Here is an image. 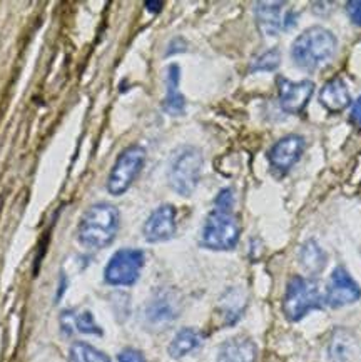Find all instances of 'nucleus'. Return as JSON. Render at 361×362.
I'll use <instances>...</instances> for the list:
<instances>
[{
	"mask_svg": "<svg viewBox=\"0 0 361 362\" xmlns=\"http://www.w3.org/2000/svg\"><path fill=\"white\" fill-rule=\"evenodd\" d=\"M314 92V83L311 81L291 82L286 77H277V94H280V105L285 112L299 114L308 105Z\"/></svg>",
	"mask_w": 361,
	"mask_h": 362,
	"instance_id": "obj_10",
	"label": "nucleus"
},
{
	"mask_svg": "<svg viewBox=\"0 0 361 362\" xmlns=\"http://www.w3.org/2000/svg\"><path fill=\"white\" fill-rule=\"evenodd\" d=\"M346 13L356 27H361V0H351L346 4Z\"/></svg>",
	"mask_w": 361,
	"mask_h": 362,
	"instance_id": "obj_24",
	"label": "nucleus"
},
{
	"mask_svg": "<svg viewBox=\"0 0 361 362\" xmlns=\"http://www.w3.org/2000/svg\"><path fill=\"white\" fill-rule=\"evenodd\" d=\"M351 122L358 125V127L361 129V95L356 99V102L353 104V109H351Z\"/></svg>",
	"mask_w": 361,
	"mask_h": 362,
	"instance_id": "obj_27",
	"label": "nucleus"
},
{
	"mask_svg": "<svg viewBox=\"0 0 361 362\" xmlns=\"http://www.w3.org/2000/svg\"><path fill=\"white\" fill-rule=\"evenodd\" d=\"M325 297L314 281L294 276L288 281L283 299V313L291 322H298L314 309H321Z\"/></svg>",
	"mask_w": 361,
	"mask_h": 362,
	"instance_id": "obj_4",
	"label": "nucleus"
},
{
	"mask_svg": "<svg viewBox=\"0 0 361 362\" xmlns=\"http://www.w3.org/2000/svg\"><path fill=\"white\" fill-rule=\"evenodd\" d=\"M304 146H306L304 139L301 136H296V134L280 139L271 147L270 154H268V159H270L273 169L283 174L288 173L291 167L299 160V157L304 151Z\"/></svg>",
	"mask_w": 361,
	"mask_h": 362,
	"instance_id": "obj_12",
	"label": "nucleus"
},
{
	"mask_svg": "<svg viewBox=\"0 0 361 362\" xmlns=\"http://www.w3.org/2000/svg\"><path fill=\"white\" fill-rule=\"evenodd\" d=\"M319 102H321V105L328 110V112H343V110L351 104L350 90L348 87H346L343 78L335 77L331 78V81H328L321 92H319Z\"/></svg>",
	"mask_w": 361,
	"mask_h": 362,
	"instance_id": "obj_15",
	"label": "nucleus"
},
{
	"mask_svg": "<svg viewBox=\"0 0 361 362\" xmlns=\"http://www.w3.org/2000/svg\"><path fill=\"white\" fill-rule=\"evenodd\" d=\"M336 37L321 25L309 27L293 42L291 57L303 71H318L333 59L336 52Z\"/></svg>",
	"mask_w": 361,
	"mask_h": 362,
	"instance_id": "obj_2",
	"label": "nucleus"
},
{
	"mask_svg": "<svg viewBox=\"0 0 361 362\" xmlns=\"http://www.w3.org/2000/svg\"><path fill=\"white\" fill-rule=\"evenodd\" d=\"M361 297V289L356 284L353 277L345 267L338 266L335 271L331 272L330 282L326 286L325 294V304L330 305L333 309L345 308V305L356 303Z\"/></svg>",
	"mask_w": 361,
	"mask_h": 362,
	"instance_id": "obj_9",
	"label": "nucleus"
},
{
	"mask_svg": "<svg viewBox=\"0 0 361 362\" xmlns=\"http://www.w3.org/2000/svg\"><path fill=\"white\" fill-rule=\"evenodd\" d=\"M239 224L233 209L216 207L207 214L201 232V245L211 250H233L239 243Z\"/></svg>",
	"mask_w": 361,
	"mask_h": 362,
	"instance_id": "obj_3",
	"label": "nucleus"
},
{
	"mask_svg": "<svg viewBox=\"0 0 361 362\" xmlns=\"http://www.w3.org/2000/svg\"><path fill=\"white\" fill-rule=\"evenodd\" d=\"M62 331L66 334H72L74 331H79L82 334H94V336H103V329L97 326L94 315L89 310H84V313H72V310H67V313L62 314Z\"/></svg>",
	"mask_w": 361,
	"mask_h": 362,
	"instance_id": "obj_19",
	"label": "nucleus"
},
{
	"mask_svg": "<svg viewBox=\"0 0 361 362\" xmlns=\"http://www.w3.org/2000/svg\"><path fill=\"white\" fill-rule=\"evenodd\" d=\"M176 229H178L176 227V209L171 204H164L147 217L144 227H142V234L151 244L166 243L174 238Z\"/></svg>",
	"mask_w": 361,
	"mask_h": 362,
	"instance_id": "obj_11",
	"label": "nucleus"
},
{
	"mask_svg": "<svg viewBox=\"0 0 361 362\" xmlns=\"http://www.w3.org/2000/svg\"><path fill=\"white\" fill-rule=\"evenodd\" d=\"M163 6H164L163 2H152V0H149V2L144 4V7H146L149 12H152V13L161 12V8H163Z\"/></svg>",
	"mask_w": 361,
	"mask_h": 362,
	"instance_id": "obj_28",
	"label": "nucleus"
},
{
	"mask_svg": "<svg viewBox=\"0 0 361 362\" xmlns=\"http://www.w3.org/2000/svg\"><path fill=\"white\" fill-rule=\"evenodd\" d=\"M146 162V151L141 146H131L120 152L108 179V190L113 196H122L141 174Z\"/></svg>",
	"mask_w": 361,
	"mask_h": 362,
	"instance_id": "obj_6",
	"label": "nucleus"
},
{
	"mask_svg": "<svg viewBox=\"0 0 361 362\" xmlns=\"http://www.w3.org/2000/svg\"><path fill=\"white\" fill-rule=\"evenodd\" d=\"M119 230V211L113 204L99 202L89 207L77 227V239L84 247L104 249L113 244Z\"/></svg>",
	"mask_w": 361,
	"mask_h": 362,
	"instance_id": "obj_1",
	"label": "nucleus"
},
{
	"mask_svg": "<svg viewBox=\"0 0 361 362\" xmlns=\"http://www.w3.org/2000/svg\"><path fill=\"white\" fill-rule=\"evenodd\" d=\"M214 206L216 207H223V209H233V206H234L233 190H231V189H223V190H221L219 196L216 197Z\"/></svg>",
	"mask_w": 361,
	"mask_h": 362,
	"instance_id": "obj_26",
	"label": "nucleus"
},
{
	"mask_svg": "<svg viewBox=\"0 0 361 362\" xmlns=\"http://www.w3.org/2000/svg\"><path fill=\"white\" fill-rule=\"evenodd\" d=\"M285 6L286 2H258L254 6V18L263 35L276 37L283 30L285 17L281 11Z\"/></svg>",
	"mask_w": 361,
	"mask_h": 362,
	"instance_id": "obj_14",
	"label": "nucleus"
},
{
	"mask_svg": "<svg viewBox=\"0 0 361 362\" xmlns=\"http://www.w3.org/2000/svg\"><path fill=\"white\" fill-rule=\"evenodd\" d=\"M144 267V252L141 249H120L109 259L104 281L110 286H134Z\"/></svg>",
	"mask_w": 361,
	"mask_h": 362,
	"instance_id": "obj_7",
	"label": "nucleus"
},
{
	"mask_svg": "<svg viewBox=\"0 0 361 362\" xmlns=\"http://www.w3.org/2000/svg\"><path fill=\"white\" fill-rule=\"evenodd\" d=\"M244 309H246V294L239 287L226 291V294L221 297L219 313L224 321V326H233V324L238 322Z\"/></svg>",
	"mask_w": 361,
	"mask_h": 362,
	"instance_id": "obj_17",
	"label": "nucleus"
},
{
	"mask_svg": "<svg viewBox=\"0 0 361 362\" xmlns=\"http://www.w3.org/2000/svg\"><path fill=\"white\" fill-rule=\"evenodd\" d=\"M202 344V334L196 331L193 327L180 329V331L176 334L173 341L168 347V354L173 357V359H180V357L191 354L196 349H199Z\"/></svg>",
	"mask_w": 361,
	"mask_h": 362,
	"instance_id": "obj_18",
	"label": "nucleus"
},
{
	"mask_svg": "<svg viewBox=\"0 0 361 362\" xmlns=\"http://www.w3.org/2000/svg\"><path fill=\"white\" fill-rule=\"evenodd\" d=\"M69 361L71 362H110L109 356L104 354L103 351L96 349L94 346L87 342L77 341L71 346L69 351Z\"/></svg>",
	"mask_w": 361,
	"mask_h": 362,
	"instance_id": "obj_21",
	"label": "nucleus"
},
{
	"mask_svg": "<svg viewBox=\"0 0 361 362\" xmlns=\"http://www.w3.org/2000/svg\"><path fill=\"white\" fill-rule=\"evenodd\" d=\"M180 314V300L171 289L157 291L144 309L146 324L156 331H164Z\"/></svg>",
	"mask_w": 361,
	"mask_h": 362,
	"instance_id": "obj_8",
	"label": "nucleus"
},
{
	"mask_svg": "<svg viewBox=\"0 0 361 362\" xmlns=\"http://www.w3.org/2000/svg\"><path fill=\"white\" fill-rule=\"evenodd\" d=\"M202 154L196 147H184L173 159L169 169V185L179 196L188 197L196 190L202 173Z\"/></svg>",
	"mask_w": 361,
	"mask_h": 362,
	"instance_id": "obj_5",
	"label": "nucleus"
},
{
	"mask_svg": "<svg viewBox=\"0 0 361 362\" xmlns=\"http://www.w3.org/2000/svg\"><path fill=\"white\" fill-rule=\"evenodd\" d=\"M258 347L251 337L234 336L217 351V362H256Z\"/></svg>",
	"mask_w": 361,
	"mask_h": 362,
	"instance_id": "obj_13",
	"label": "nucleus"
},
{
	"mask_svg": "<svg viewBox=\"0 0 361 362\" xmlns=\"http://www.w3.org/2000/svg\"><path fill=\"white\" fill-rule=\"evenodd\" d=\"M179 66L171 64L168 71H166V99L163 102V109L164 112L174 115V117H179L186 110V100H184V95L179 90Z\"/></svg>",
	"mask_w": 361,
	"mask_h": 362,
	"instance_id": "obj_16",
	"label": "nucleus"
},
{
	"mask_svg": "<svg viewBox=\"0 0 361 362\" xmlns=\"http://www.w3.org/2000/svg\"><path fill=\"white\" fill-rule=\"evenodd\" d=\"M326 254L325 250L319 247L316 240H308L303 244V247L299 250V262L303 266L304 271L311 276H318L326 266Z\"/></svg>",
	"mask_w": 361,
	"mask_h": 362,
	"instance_id": "obj_20",
	"label": "nucleus"
},
{
	"mask_svg": "<svg viewBox=\"0 0 361 362\" xmlns=\"http://www.w3.org/2000/svg\"><path fill=\"white\" fill-rule=\"evenodd\" d=\"M119 362H146V357L141 351L132 349V347H127V349L119 352Z\"/></svg>",
	"mask_w": 361,
	"mask_h": 362,
	"instance_id": "obj_25",
	"label": "nucleus"
},
{
	"mask_svg": "<svg viewBox=\"0 0 361 362\" xmlns=\"http://www.w3.org/2000/svg\"><path fill=\"white\" fill-rule=\"evenodd\" d=\"M280 62H281V54L277 49H271L265 52L263 55H259V57L254 60L253 66H251V71H275V69L280 67Z\"/></svg>",
	"mask_w": 361,
	"mask_h": 362,
	"instance_id": "obj_23",
	"label": "nucleus"
},
{
	"mask_svg": "<svg viewBox=\"0 0 361 362\" xmlns=\"http://www.w3.org/2000/svg\"><path fill=\"white\" fill-rule=\"evenodd\" d=\"M333 362H346L350 356V336L345 331H335L328 347Z\"/></svg>",
	"mask_w": 361,
	"mask_h": 362,
	"instance_id": "obj_22",
	"label": "nucleus"
}]
</instances>
